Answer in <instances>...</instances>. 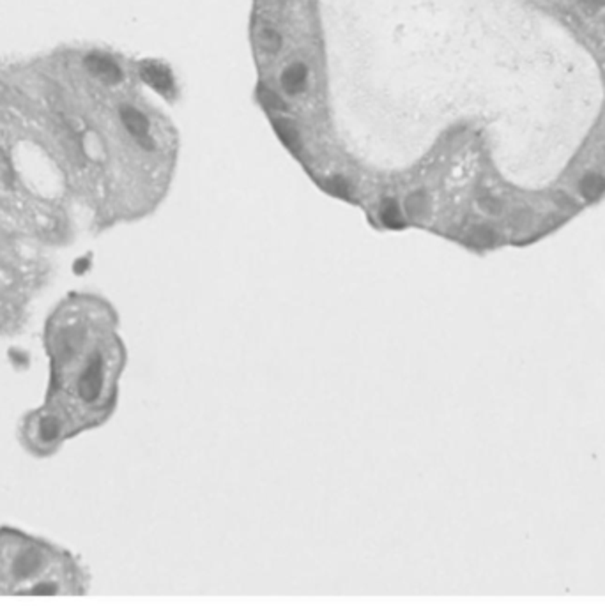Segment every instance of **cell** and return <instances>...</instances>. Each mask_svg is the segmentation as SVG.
I'll return each instance as SVG.
<instances>
[{"label": "cell", "mask_w": 605, "mask_h": 610, "mask_svg": "<svg viewBox=\"0 0 605 610\" xmlns=\"http://www.w3.org/2000/svg\"><path fill=\"white\" fill-rule=\"evenodd\" d=\"M43 349L48 358L44 398L16 428L20 446L36 458L53 457L67 441L114 416L128 365L117 315L92 292L73 290L50 310Z\"/></svg>", "instance_id": "1"}, {"label": "cell", "mask_w": 605, "mask_h": 610, "mask_svg": "<svg viewBox=\"0 0 605 610\" xmlns=\"http://www.w3.org/2000/svg\"><path fill=\"white\" fill-rule=\"evenodd\" d=\"M0 221L63 249L77 239L78 207L59 164L0 66Z\"/></svg>", "instance_id": "2"}, {"label": "cell", "mask_w": 605, "mask_h": 610, "mask_svg": "<svg viewBox=\"0 0 605 610\" xmlns=\"http://www.w3.org/2000/svg\"><path fill=\"white\" fill-rule=\"evenodd\" d=\"M92 575L73 550L11 526H0V595H84Z\"/></svg>", "instance_id": "3"}, {"label": "cell", "mask_w": 605, "mask_h": 610, "mask_svg": "<svg viewBox=\"0 0 605 610\" xmlns=\"http://www.w3.org/2000/svg\"><path fill=\"white\" fill-rule=\"evenodd\" d=\"M56 252L0 221V338L22 337L56 276Z\"/></svg>", "instance_id": "4"}, {"label": "cell", "mask_w": 605, "mask_h": 610, "mask_svg": "<svg viewBox=\"0 0 605 610\" xmlns=\"http://www.w3.org/2000/svg\"><path fill=\"white\" fill-rule=\"evenodd\" d=\"M529 9L558 22L605 67V0H529Z\"/></svg>", "instance_id": "5"}, {"label": "cell", "mask_w": 605, "mask_h": 610, "mask_svg": "<svg viewBox=\"0 0 605 610\" xmlns=\"http://www.w3.org/2000/svg\"><path fill=\"white\" fill-rule=\"evenodd\" d=\"M140 77L145 84L156 89L162 94H170L174 91V80L170 71L165 66L156 63H145L140 66Z\"/></svg>", "instance_id": "6"}, {"label": "cell", "mask_w": 605, "mask_h": 610, "mask_svg": "<svg viewBox=\"0 0 605 610\" xmlns=\"http://www.w3.org/2000/svg\"><path fill=\"white\" fill-rule=\"evenodd\" d=\"M306 77H308V71L303 64H292L290 67H287L282 74V84L289 94H297L301 89L305 87Z\"/></svg>", "instance_id": "7"}, {"label": "cell", "mask_w": 605, "mask_h": 610, "mask_svg": "<svg viewBox=\"0 0 605 610\" xmlns=\"http://www.w3.org/2000/svg\"><path fill=\"white\" fill-rule=\"evenodd\" d=\"M379 216H381V221H382V225H384V227H388V228H402L403 227L402 211H400V205L396 204L395 200L382 202L381 211H379Z\"/></svg>", "instance_id": "8"}, {"label": "cell", "mask_w": 605, "mask_h": 610, "mask_svg": "<svg viewBox=\"0 0 605 610\" xmlns=\"http://www.w3.org/2000/svg\"><path fill=\"white\" fill-rule=\"evenodd\" d=\"M275 128L276 131H278L280 138H282L290 149H297V147H299V135H297L296 128H294L289 121H276Z\"/></svg>", "instance_id": "9"}, {"label": "cell", "mask_w": 605, "mask_h": 610, "mask_svg": "<svg viewBox=\"0 0 605 610\" xmlns=\"http://www.w3.org/2000/svg\"><path fill=\"white\" fill-rule=\"evenodd\" d=\"M403 209H405V212H408L409 216H412V218H418V216H422L423 212L427 211V198L423 193H412L409 195L408 198H405V204H403Z\"/></svg>", "instance_id": "10"}, {"label": "cell", "mask_w": 605, "mask_h": 610, "mask_svg": "<svg viewBox=\"0 0 605 610\" xmlns=\"http://www.w3.org/2000/svg\"><path fill=\"white\" fill-rule=\"evenodd\" d=\"M261 46L264 48L266 51H269V53H276V51L280 50V46H282V37H280V34L276 32V30L264 29L261 32Z\"/></svg>", "instance_id": "11"}, {"label": "cell", "mask_w": 605, "mask_h": 610, "mask_svg": "<svg viewBox=\"0 0 605 610\" xmlns=\"http://www.w3.org/2000/svg\"><path fill=\"white\" fill-rule=\"evenodd\" d=\"M261 101L269 110H283V101L269 89H261Z\"/></svg>", "instance_id": "12"}, {"label": "cell", "mask_w": 605, "mask_h": 610, "mask_svg": "<svg viewBox=\"0 0 605 610\" xmlns=\"http://www.w3.org/2000/svg\"><path fill=\"white\" fill-rule=\"evenodd\" d=\"M330 190L333 191L334 195H340V197H349V195H351V186H349L341 177H334V179H331Z\"/></svg>", "instance_id": "13"}]
</instances>
